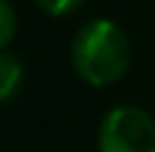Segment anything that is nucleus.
Wrapping results in <instances>:
<instances>
[{"label": "nucleus", "instance_id": "5", "mask_svg": "<svg viewBox=\"0 0 155 152\" xmlns=\"http://www.w3.org/2000/svg\"><path fill=\"white\" fill-rule=\"evenodd\" d=\"M0 14H3V33H0V44L5 46V44L11 41V35H14V8H11V3H8V0H3V3H0Z\"/></svg>", "mask_w": 155, "mask_h": 152}, {"label": "nucleus", "instance_id": "4", "mask_svg": "<svg viewBox=\"0 0 155 152\" xmlns=\"http://www.w3.org/2000/svg\"><path fill=\"white\" fill-rule=\"evenodd\" d=\"M35 3L52 16H65V14H71L82 5V0H35Z\"/></svg>", "mask_w": 155, "mask_h": 152}, {"label": "nucleus", "instance_id": "3", "mask_svg": "<svg viewBox=\"0 0 155 152\" xmlns=\"http://www.w3.org/2000/svg\"><path fill=\"white\" fill-rule=\"evenodd\" d=\"M22 87V65L14 54H0V98L8 103L14 92Z\"/></svg>", "mask_w": 155, "mask_h": 152}, {"label": "nucleus", "instance_id": "2", "mask_svg": "<svg viewBox=\"0 0 155 152\" xmlns=\"http://www.w3.org/2000/svg\"><path fill=\"white\" fill-rule=\"evenodd\" d=\"M98 152H155V120L136 106L112 109L98 128Z\"/></svg>", "mask_w": 155, "mask_h": 152}, {"label": "nucleus", "instance_id": "1", "mask_svg": "<svg viewBox=\"0 0 155 152\" xmlns=\"http://www.w3.org/2000/svg\"><path fill=\"white\" fill-rule=\"evenodd\" d=\"M71 63L76 73L93 84L106 87L125 76L131 65V44L120 24L109 19H93L74 35Z\"/></svg>", "mask_w": 155, "mask_h": 152}]
</instances>
